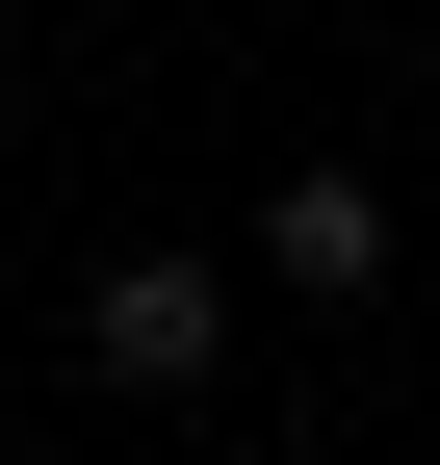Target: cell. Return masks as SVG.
Returning a JSON list of instances; mask_svg holds the SVG:
<instances>
[{
    "label": "cell",
    "mask_w": 440,
    "mask_h": 465,
    "mask_svg": "<svg viewBox=\"0 0 440 465\" xmlns=\"http://www.w3.org/2000/svg\"><path fill=\"white\" fill-rule=\"evenodd\" d=\"M0 130H26V78H0Z\"/></svg>",
    "instance_id": "3957f363"
},
{
    "label": "cell",
    "mask_w": 440,
    "mask_h": 465,
    "mask_svg": "<svg viewBox=\"0 0 440 465\" xmlns=\"http://www.w3.org/2000/svg\"><path fill=\"white\" fill-rule=\"evenodd\" d=\"M259 259H285L311 311H363V284H389V182H363V155H285V207H259Z\"/></svg>",
    "instance_id": "7a4b0ae2"
},
{
    "label": "cell",
    "mask_w": 440,
    "mask_h": 465,
    "mask_svg": "<svg viewBox=\"0 0 440 465\" xmlns=\"http://www.w3.org/2000/svg\"><path fill=\"white\" fill-rule=\"evenodd\" d=\"M78 362H104V388H207V362H234V284H207V259H130V284L78 311Z\"/></svg>",
    "instance_id": "6da1fadb"
}]
</instances>
